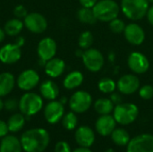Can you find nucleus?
<instances>
[{
	"instance_id": "8",
	"label": "nucleus",
	"mask_w": 153,
	"mask_h": 152,
	"mask_svg": "<svg viewBox=\"0 0 153 152\" xmlns=\"http://www.w3.org/2000/svg\"><path fill=\"white\" fill-rule=\"evenodd\" d=\"M23 23L24 27L36 34L43 33L48 28L47 19L39 13H29L23 19Z\"/></svg>"
},
{
	"instance_id": "47",
	"label": "nucleus",
	"mask_w": 153,
	"mask_h": 152,
	"mask_svg": "<svg viewBox=\"0 0 153 152\" xmlns=\"http://www.w3.org/2000/svg\"><path fill=\"white\" fill-rule=\"evenodd\" d=\"M106 152H114V151H113L112 149H109V150H108Z\"/></svg>"
},
{
	"instance_id": "48",
	"label": "nucleus",
	"mask_w": 153,
	"mask_h": 152,
	"mask_svg": "<svg viewBox=\"0 0 153 152\" xmlns=\"http://www.w3.org/2000/svg\"><path fill=\"white\" fill-rule=\"evenodd\" d=\"M148 1H149L150 3H152V4H153V0H148Z\"/></svg>"
},
{
	"instance_id": "16",
	"label": "nucleus",
	"mask_w": 153,
	"mask_h": 152,
	"mask_svg": "<svg viewBox=\"0 0 153 152\" xmlns=\"http://www.w3.org/2000/svg\"><path fill=\"white\" fill-rule=\"evenodd\" d=\"M22 57L21 47L15 44H6L0 48V61L3 64L13 65L18 62Z\"/></svg>"
},
{
	"instance_id": "35",
	"label": "nucleus",
	"mask_w": 153,
	"mask_h": 152,
	"mask_svg": "<svg viewBox=\"0 0 153 152\" xmlns=\"http://www.w3.org/2000/svg\"><path fill=\"white\" fill-rule=\"evenodd\" d=\"M4 108L9 111L15 110L16 108H19V101H17L15 99H9L4 102Z\"/></svg>"
},
{
	"instance_id": "24",
	"label": "nucleus",
	"mask_w": 153,
	"mask_h": 152,
	"mask_svg": "<svg viewBox=\"0 0 153 152\" xmlns=\"http://www.w3.org/2000/svg\"><path fill=\"white\" fill-rule=\"evenodd\" d=\"M23 27H24L23 22L21 19L14 17L6 22V23L4 24V30L6 35L14 37V36H18L21 33Z\"/></svg>"
},
{
	"instance_id": "4",
	"label": "nucleus",
	"mask_w": 153,
	"mask_h": 152,
	"mask_svg": "<svg viewBox=\"0 0 153 152\" xmlns=\"http://www.w3.org/2000/svg\"><path fill=\"white\" fill-rule=\"evenodd\" d=\"M43 108V99L40 95L34 92L24 93L19 100V109L26 116L38 114Z\"/></svg>"
},
{
	"instance_id": "11",
	"label": "nucleus",
	"mask_w": 153,
	"mask_h": 152,
	"mask_svg": "<svg viewBox=\"0 0 153 152\" xmlns=\"http://www.w3.org/2000/svg\"><path fill=\"white\" fill-rule=\"evenodd\" d=\"M57 50V45L55 39L50 37L43 38L39 40L37 47V53L39 60L43 61L45 64L47 61L55 57Z\"/></svg>"
},
{
	"instance_id": "3",
	"label": "nucleus",
	"mask_w": 153,
	"mask_h": 152,
	"mask_svg": "<svg viewBox=\"0 0 153 152\" xmlns=\"http://www.w3.org/2000/svg\"><path fill=\"white\" fill-rule=\"evenodd\" d=\"M98 21L109 22L117 18L120 12V6L115 0H100L92 7Z\"/></svg>"
},
{
	"instance_id": "33",
	"label": "nucleus",
	"mask_w": 153,
	"mask_h": 152,
	"mask_svg": "<svg viewBox=\"0 0 153 152\" xmlns=\"http://www.w3.org/2000/svg\"><path fill=\"white\" fill-rule=\"evenodd\" d=\"M139 95L143 99H152L153 98V86L150 84L143 85L139 89Z\"/></svg>"
},
{
	"instance_id": "46",
	"label": "nucleus",
	"mask_w": 153,
	"mask_h": 152,
	"mask_svg": "<svg viewBox=\"0 0 153 152\" xmlns=\"http://www.w3.org/2000/svg\"><path fill=\"white\" fill-rule=\"evenodd\" d=\"M66 101H67L66 98H62V99H60V102H61L62 104H65V103H66Z\"/></svg>"
},
{
	"instance_id": "45",
	"label": "nucleus",
	"mask_w": 153,
	"mask_h": 152,
	"mask_svg": "<svg viewBox=\"0 0 153 152\" xmlns=\"http://www.w3.org/2000/svg\"><path fill=\"white\" fill-rule=\"evenodd\" d=\"M4 108V101L1 99V98H0V111L2 110Z\"/></svg>"
},
{
	"instance_id": "29",
	"label": "nucleus",
	"mask_w": 153,
	"mask_h": 152,
	"mask_svg": "<svg viewBox=\"0 0 153 152\" xmlns=\"http://www.w3.org/2000/svg\"><path fill=\"white\" fill-rule=\"evenodd\" d=\"M98 88L102 93L111 94L117 89V83L114 80L106 77L100 80V82H98Z\"/></svg>"
},
{
	"instance_id": "12",
	"label": "nucleus",
	"mask_w": 153,
	"mask_h": 152,
	"mask_svg": "<svg viewBox=\"0 0 153 152\" xmlns=\"http://www.w3.org/2000/svg\"><path fill=\"white\" fill-rule=\"evenodd\" d=\"M128 67L136 74L145 73L150 68V62L147 56L141 52H133L127 59Z\"/></svg>"
},
{
	"instance_id": "40",
	"label": "nucleus",
	"mask_w": 153,
	"mask_h": 152,
	"mask_svg": "<svg viewBox=\"0 0 153 152\" xmlns=\"http://www.w3.org/2000/svg\"><path fill=\"white\" fill-rule=\"evenodd\" d=\"M146 16H147L148 22H150V24L153 26V4L149 7L148 11H147V13H146Z\"/></svg>"
},
{
	"instance_id": "2",
	"label": "nucleus",
	"mask_w": 153,
	"mask_h": 152,
	"mask_svg": "<svg viewBox=\"0 0 153 152\" xmlns=\"http://www.w3.org/2000/svg\"><path fill=\"white\" fill-rule=\"evenodd\" d=\"M148 0H121L120 9L126 18L138 21L146 16L149 9Z\"/></svg>"
},
{
	"instance_id": "38",
	"label": "nucleus",
	"mask_w": 153,
	"mask_h": 152,
	"mask_svg": "<svg viewBox=\"0 0 153 152\" xmlns=\"http://www.w3.org/2000/svg\"><path fill=\"white\" fill-rule=\"evenodd\" d=\"M98 1L99 0H79L81 5L82 7H87V8H92Z\"/></svg>"
},
{
	"instance_id": "34",
	"label": "nucleus",
	"mask_w": 153,
	"mask_h": 152,
	"mask_svg": "<svg viewBox=\"0 0 153 152\" xmlns=\"http://www.w3.org/2000/svg\"><path fill=\"white\" fill-rule=\"evenodd\" d=\"M28 13H28L26 7L24 5H22V4H18L13 9V15L15 16V18L21 19V20L24 19Z\"/></svg>"
},
{
	"instance_id": "17",
	"label": "nucleus",
	"mask_w": 153,
	"mask_h": 152,
	"mask_svg": "<svg viewBox=\"0 0 153 152\" xmlns=\"http://www.w3.org/2000/svg\"><path fill=\"white\" fill-rule=\"evenodd\" d=\"M116 125L117 121L110 114L100 116L95 123L96 131L101 136L111 135L112 132L116 129Z\"/></svg>"
},
{
	"instance_id": "7",
	"label": "nucleus",
	"mask_w": 153,
	"mask_h": 152,
	"mask_svg": "<svg viewBox=\"0 0 153 152\" xmlns=\"http://www.w3.org/2000/svg\"><path fill=\"white\" fill-rule=\"evenodd\" d=\"M82 59L86 69L92 73H97L100 71L105 62L102 53L99 49L91 47L84 50Z\"/></svg>"
},
{
	"instance_id": "27",
	"label": "nucleus",
	"mask_w": 153,
	"mask_h": 152,
	"mask_svg": "<svg viewBox=\"0 0 153 152\" xmlns=\"http://www.w3.org/2000/svg\"><path fill=\"white\" fill-rule=\"evenodd\" d=\"M111 139L117 146H127L131 140L128 132L123 128H116L111 133Z\"/></svg>"
},
{
	"instance_id": "25",
	"label": "nucleus",
	"mask_w": 153,
	"mask_h": 152,
	"mask_svg": "<svg viewBox=\"0 0 153 152\" xmlns=\"http://www.w3.org/2000/svg\"><path fill=\"white\" fill-rule=\"evenodd\" d=\"M114 108H115L114 103L111 101L110 99H107V98H100L97 99L94 103V109L100 116L109 115L111 112H113Z\"/></svg>"
},
{
	"instance_id": "15",
	"label": "nucleus",
	"mask_w": 153,
	"mask_h": 152,
	"mask_svg": "<svg viewBox=\"0 0 153 152\" xmlns=\"http://www.w3.org/2000/svg\"><path fill=\"white\" fill-rule=\"evenodd\" d=\"M126 39L134 46H140L145 40V32L137 23H129L124 30Z\"/></svg>"
},
{
	"instance_id": "28",
	"label": "nucleus",
	"mask_w": 153,
	"mask_h": 152,
	"mask_svg": "<svg viewBox=\"0 0 153 152\" xmlns=\"http://www.w3.org/2000/svg\"><path fill=\"white\" fill-rule=\"evenodd\" d=\"M77 17L81 22L85 23V24H90V25L95 24L98 21L97 18L95 17L92 8H87V7H82V8L78 10Z\"/></svg>"
},
{
	"instance_id": "36",
	"label": "nucleus",
	"mask_w": 153,
	"mask_h": 152,
	"mask_svg": "<svg viewBox=\"0 0 153 152\" xmlns=\"http://www.w3.org/2000/svg\"><path fill=\"white\" fill-rule=\"evenodd\" d=\"M55 152H71L70 145L64 141L58 142L55 146Z\"/></svg>"
},
{
	"instance_id": "22",
	"label": "nucleus",
	"mask_w": 153,
	"mask_h": 152,
	"mask_svg": "<svg viewBox=\"0 0 153 152\" xmlns=\"http://www.w3.org/2000/svg\"><path fill=\"white\" fill-rule=\"evenodd\" d=\"M21 141L13 135H6L0 142V152H22Z\"/></svg>"
},
{
	"instance_id": "19",
	"label": "nucleus",
	"mask_w": 153,
	"mask_h": 152,
	"mask_svg": "<svg viewBox=\"0 0 153 152\" xmlns=\"http://www.w3.org/2000/svg\"><path fill=\"white\" fill-rule=\"evenodd\" d=\"M45 73L50 78H57L61 76L65 70V63L58 57H53L47 61L44 65Z\"/></svg>"
},
{
	"instance_id": "9",
	"label": "nucleus",
	"mask_w": 153,
	"mask_h": 152,
	"mask_svg": "<svg viewBox=\"0 0 153 152\" xmlns=\"http://www.w3.org/2000/svg\"><path fill=\"white\" fill-rule=\"evenodd\" d=\"M126 152H153V135L141 134L131 139Z\"/></svg>"
},
{
	"instance_id": "5",
	"label": "nucleus",
	"mask_w": 153,
	"mask_h": 152,
	"mask_svg": "<svg viewBox=\"0 0 153 152\" xmlns=\"http://www.w3.org/2000/svg\"><path fill=\"white\" fill-rule=\"evenodd\" d=\"M139 115V108L133 103H120L114 108L113 116L117 124L127 125L134 123Z\"/></svg>"
},
{
	"instance_id": "23",
	"label": "nucleus",
	"mask_w": 153,
	"mask_h": 152,
	"mask_svg": "<svg viewBox=\"0 0 153 152\" xmlns=\"http://www.w3.org/2000/svg\"><path fill=\"white\" fill-rule=\"evenodd\" d=\"M83 82V74L80 71H73L69 73L63 81V85L66 90H74Z\"/></svg>"
},
{
	"instance_id": "14",
	"label": "nucleus",
	"mask_w": 153,
	"mask_h": 152,
	"mask_svg": "<svg viewBox=\"0 0 153 152\" xmlns=\"http://www.w3.org/2000/svg\"><path fill=\"white\" fill-rule=\"evenodd\" d=\"M117 87L120 93L131 95L139 90L140 81L139 78L134 74H125L118 80Z\"/></svg>"
},
{
	"instance_id": "32",
	"label": "nucleus",
	"mask_w": 153,
	"mask_h": 152,
	"mask_svg": "<svg viewBox=\"0 0 153 152\" xmlns=\"http://www.w3.org/2000/svg\"><path fill=\"white\" fill-rule=\"evenodd\" d=\"M126 23L123 20L119 18H115L109 22V29L114 33H122L126 29Z\"/></svg>"
},
{
	"instance_id": "43",
	"label": "nucleus",
	"mask_w": 153,
	"mask_h": 152,
	"mask_svg": "<svg viewBox=\"0 0 153 152\" xmlns=\"http://www.w3.org/2000/svg\"><path fill=\"white\" fill-rule=\"evenodd\" d=\"M5 35H6V33H5L4 30L0 28V43H2V42L4 40V39H5Z\"/></svg>"
},
{
	"instance_id": "39",
	"label": "nucleus",
	"mask_w": 153,
	"mask_h": 152,
	"mask_svg": "<svg viewBox=\"0 0 153 152\" xmlns=\"http://www.w3.org/2000/svg\"><path fill=\"white\" fill-rule=\"evenodd\" d=\"M110 99L111 101L114 103V105H118L120 103H122V97L119 93H117V92H113L111 93L110 95Z\"/></svg>"
},
{
	"instance_id": "42",
	"label": "nucleus",
	"mask_w": 153,
	"mask_h": 152,
	"mask_svg": "<svg viewBox=\"0 0 153 152\" xmlns=\"http://www.w3.org/2000/svg\"><path fill=\"white\" fill-rule=\"evenodd\" d=\"M73 152H92L89 148H86V147H80V148H77L75 149Z\"/></svg>"
},
{
	"instance_id": "31",
	"label": "nucleus",
	"mask_w": 153,
	"mask_h": 152,
	"mask_svg": "<svg viewBox=\"0 0 153 152\" xmlns=\"http://www.w3.org/2000/svg\"><path fill=\"white\" fill-rule=\"evenodd\" d=\"M93 41H94V39H93L92 33L89 30H86L81 33L79 39H78V44H79L80 48L86 50L92 46Z\"/></svg>"
},
{
	"instance_id": "30",
	"label": "nucleus",
	"mask_w": 153,
	"mask_h": 152,
	"mask_svg": "<svg viewBox=\"0 0 153 152\" xmlns=\"http://www.w3.org/2000/svg\"><path fill=\"white\" fill-rule=\"evenodd\" d=\"M78 124V118L74 112H69L65 115H64L62 118V125L64 128H65L68 131H72L76 128Z\"/></svg>"
},
{
	"instance_id": "37",
	"label": "nucleus",
	"mask_w": 153,
	"mask_h": 152,
	"mask_svg": "<svg viewBox=\"0 0 153 152\" xmlns=\"http://www.w3.org/2000/svg\"><path fill=\"white\" fill-rule=\"evenodd\" d=\"M8 132H9V129H8L7 123H5L3 120H0V138L6 136Z\"/></svg>"
},
{
	"instance_id": "1",
	"label": "nucleus",
	"mask_w": 153,
	"mask_h": 152,
	"mask_svg": "<svg viewBox=\"0 0 153 152\" xmlns=\"http://www.w3.org/2000/svg\"><path fill=\"white\" fill-rule=\"evenodd\" d=\"M20 141L25 152H43L49 144L50 137L47 130L34 128L23 133Z\"/></svg>"
},
{
	"instance_id": "6",
	"label": "nucleus",
	"mask_w": 153,
	"mask_h": 152,
	"mask_svg": "<svg viewBox=\"0 0 153 152\" xmlns=\"http://www.w3.org/2000/svg\"><path fill=\"white\" fill-rule=\"evenodd\" d=\"M69 108L71 110L77 114H82L89 110L92 104L91 95L85 90L75 91L70 98Z\"/></svg>"
},
{
	"instance_id": "26",
	"label": "nucleus",
	"mask_w": 153,
	"mask_h": 152,
	"mask_svg": "<svg viewBox=\"0 0 153 152\" xmlns=\"http://www.w3.org/2000/svg\"><path fill=\"white\" fill-rule=\"evenodd\" d=\"M25 125V117L22 113H16L10 116L7 121V125L9 132L18 133L20 132Z\"/></svg>"
},
{
	"instance_id": "10",
	"label": "nucleus",
	"mask_w": 153,
	"mask_h": 152,
	"mask_svg": "<svg viewBox=\"0 0 153 152\" xmlns=\"http://www.w3.org/2000/svg\"><path fill=\"white\" fill-rule=\"evenodd\" d=\"M40 77L39 73L33 69H27L22 71L16 79L18 88L24 91L33 90L39 82Z\"/></svg>"
},
{
	"instance_id": "20",
	"label": "nucleus",
	"mask_w": 153,
	"mask_h": 152,
	"mask_svg": "<svg viewBox=\"0 0 153 152\" xmlns=\"http://www.w3.org/2000/svg\"><path fill=\"white\" fill-rule=\"evenodd\" d=\"M40 96L48 100H55L59 95V88L57 84L51 81L47 80L44 81L39 86Z\"/></svg>"
},
{
	"instance_id": "18",
	"label": "nucleus",
	"mask_w": 153,
	"mask_h": 152,
	"mask_svg": "<svg viewBox=\"0 0 153 152\" xmlns=\"http://www.w3.org/2000/svg\"><path fill=\"white\" fill-rule=\"evenodd\" d=\"M74 138L80 147L90 148L95 141V133L91 128L86 125L80 126L74 133Z\"/></svg>"
},
{
	"instance_id": "44",
	"label": "nucleus",
	"mask_w": 153,
	"mask_h": 152,
	"mask_svg": "<svg viewBox=\"0 0 153 152\" xmlns=\"http://www.w3.org/2000/svg\"><path fill=\"white\" fill-rule=\"evenodd\" d=\"M83 52H84V50L82 49V48H80V49H77V50H76L75 55H76L78 57H81V58H82V55H83Z\"/></svg>"
},
{
	"instance_id": "13",
	"label": "nucleus",
	"mask_w": 153,
	"mask_h": 152,
	"mask_svg": "<svg viewBox=\"0 0 153 152\" xmlns=\"http://www.w3.org/2000/svg\"><path fill=\"white\" fill-rule=\"evenodd\" d=\"M65 115V107L60 101L51 100L44 108V116L48 124L54 125L59 122Z\"/></svg>"
},
{
	"instance_id": "41",
	"label": "nucleus",
	"mask_w": 153,
	"mask_h": 152,
	"mask_svg": "<svg viewBox=\"0 0 153 152\" xmlns=\"http://www.w3.org/2000/svg\"><path fill=\"white\" fill-rule=\"evenodd\" d=\"M14 44H15L16 46L22 47L25 44V39H24L23 37H22V36H18V37L16 38V39H15Z\"/></svg>"
},
{
	"instance_id": "21",
	"label": "nucleus",
	"mask_w": 153,
	"mask_h": 152,
	"mask_svg": "<svg viewBox=\"0 0 153 152\" xmlns=\"http://www.w3.org/2000/svg\"><path fill=\"white\" fill-rule=\"evenodd\" d=\"M16 83V80L13 73L4 72L0 73V98L10 94Z\"/></svg>"
}]
</instances>
